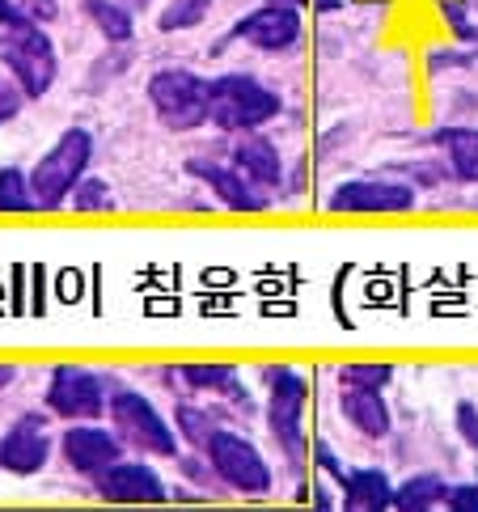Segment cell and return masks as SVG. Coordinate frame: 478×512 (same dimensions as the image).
I'll return each instance as SVG.
<instances>
[{"instance_id": "6da1fadb", "label": "cell", "mask_w": 478, "mask_h": 512, "mask_svg": "<svg viewBox=\"0 0 478 512\" xmlns=\"http://www.w3.org/2000/svg\"><path fill=\"white\" fill-rule=\"evenodd\" d=\"M275 115H280V98L254 77L229 72V77L208 81V123L225 127V132H250Z\"/></svg>"}, {"instance_id": "7a4b0ae2", "label": "cell", "mask_w": 478, "mask_h": 512, "mask_svg": "<svg viewBox=\"0 0 478 512\" xmlns=\"http://www.w3.org/2000/svg\"><path fill=\"white\" fill-rule=\"evenodd\" d=\"M89 157H94V140H89V132H81V127H68V132L55 140V149L30 174L34 208H60V204H68L72 187L85 178Z\"/></svg>"}, {"instance_id": "3957f363", "label": "cell", "mask_w": 478, "mask_h": 512, "mask_svg": "<svg viewBox=\"0 0 478 512\" xmlns=\"http://www.w3.org/2000/svg\"><path fill=\"white\" fill-rule=\"evenodd\" d=\"M0 60L9 64L22 94L30 98H43L55 81V47L34 22L5 26V34H0Z\"/></svg>"}, {"instance_id": "277c9868", "label": "cell", "mask_w": 478, "mask_h": 512, "mask_svg": "<svg viewBox=\"0 0 478 512\" xmlns=\"http://www.w3.org/2000/svg\"><path fill=\"white\" fill-rule=\"evenodd\" d=\"M149 98L157 115L174 132H191V127L208 123V81H199L191 68H161L149 81Z\"/></svg>"}, {"instance_id": "5b68a950", "label": "cell", "mask_w": 478, "mask_h": 512, "mask_svg": "<svg viewBox=\"0 0 478 512\" xmlns=\"http://www.w3.org/2000/svg\"><path fill=\"white\" fill-rule=\"evenodd\" d=\"M110 424L119 428V436L127 445H136L144 453H157V457H178L174 428L165 424L161 411L136 390H119L115 398H110Z\"/></svg>"}, {"instance_id": "8992f818", "label": "cell", "mask_w": 478, "mask_h": 512, "mask_svg": "<svg viewBox=\"0 0 478 512\" xmlns=\"http://www.w3.org/2000/svg\"><path fill=\"white\" fill-rule=\"evenodd\" d=\"M267 419H271V432L275 441L284 445V453L292 457V462H301L305 457V381L301 373L292 369H267Z\"/></svg>"}, {"instance_id": "52a82bcc", "label": "cell", "mask_w": 478, "mask_h": 512, "mask_svg": "<svg viewBox=\"0 0 478 512\" xmlns=\"http://www.w3.org/2000/svg\"><path fill=\"white\" fill-rule=\"evenodd\" d=\"M204 449H208L212 470H216L233 491H246V496H263V491H271V466L263 462V453L254 449L246 436L216 428L212 441H208Z\"/></svg>"}, {"instance_id": "ba28073f", "label": "cell", "mask_w": 478, "mask_h": 512, "mask_svg": "<svg viewBox=\"0 0 478 512\" xmlns=\"http://www.w3.org/2000/svg\"><path fill=\"white\" fill-rule=\"evenodd\" d=\"M47 407L60 419H98L102 407H106L102 381L89 369H77V364H60V369L51 373Z\"/></svg>"}, {"instance_id": "9c48e42d", "label": "cell", "mask_w": 478, "mask_h": 512, "mask_svg": "<svg viewBox=\"0 0 478 512\" xmlns=\"http://www.w3.org/2000/svg\"><path fill=\"white\" fill-rule=\"evenodd\" d=\"M94 479H98V496L110 504H165L170 500L165 483L140 462H115L102 474H94Z\"/></svg>"}, {"instance_id": "30bf717a", "label": "cell", "mask_w": 478, "mask_h": 512, "mask_svg": "<svg viewBox=\"0 0 478 512\" xmlns=\"http://www.w3.org/2000/svg\"><path fill=\"white\" fill-rule=\"evenodd\" d=\"M233 39H246L259 51H288L292 43L301 39V17H297V9L263 0V9L246 13L242 22L233 26Z\"/></svg>"}, {"instance_id": "8fae6325", "label": "cell", "mask_w": 478, "mask_h": 512, "mask_svg": "<svg viewBox=\"0 0 478 512\" xmlns=\"http://www.w3.org/2000/svg\"><path fill=\"white\" fill-rule=\"evenodd\" d=\"M415 208V191L402 187V182H343V187L330 195V212H407Z\"/></svg>"}, {"instance_id": "7c38bea8", "label": "cell", "mask_w": 478, "mask_h": 512, "mask_svg": "<svg viewBox=\"0 0 478 512\" xmlns=\"http://www.w3.org/2000/svg\"><path fill=\"white\" fill-rule=\"evenodd\" d=\"M51 457V441L43 432V415H26L9 428V436L0 441V470L9 474H39Z\"/></svg>"}, {"instance_id": "4fadbf2b", "label": "cell", "mask_w": 478, "mask_h": 512, "mask_svg": "<svg viewBox=\"0 0 478 512\" xmlns=\"http://www.w3.org/2000/svg\"><path fill=\"white\" fill-rule=\"evenodd\" d=\"M187 174L204 178L208 187L220 195V204L233 208V212H263L267 208V195L254 191V182L237 170V166H220V161H204V157H191L187 161Z\"/></svg>"}, {"instance_id": "5bb4252c", "label": "cell", "mask_w": 478, "mask_h": 512, "mask_svg": "<svg viewBox=\"0 0 478 512\" xmlns=\"http://www.w3.org/2000/svg\"><path fill=\"white\" fill-rule=\"evenodd\" d=\"M64 457H68V466L77 470V474H102L106 466H115L123 449H119V436H110L106 428H68L64 432Z\"/></svg>"}, {"instance_id": "9a60e30c", "label": "cell", "mask_w": 478, "mask_h": 512, "mask_svg": "<svg viewBox=\"0 0 478 512\" xmlns=\"http://www.w3.org/2000/svg\"><path fill=\"white\" fill-rule=\"evenodd\" d=\"M339 491H343V508L356 512H381L394 500V487L381 470H343Z\"/></svg>"}, {"instance_id": "2e32d148", "label": "cell", "mask_w": 478, "mask_h": 512, "mask_svg": "<svg viewBox=\"0 0 478 512\" xmlns=\"http://www.w3.org/2000/svg\"><path fill=\"white\" fill-rule=\"evenodd\" d=\"M339 407L347 415V424H352L360 436H373V441H381L385 432H390V407L381 402L377 390H356V386H347L343 398H339Z\"/></svg>"}, {"instance_id": "e0dca14e", "label": "cell", "mask_w": 478, "mask_h": 512, "mask_svg": "<svg viewBox=\"0 0 478 512\" xmlns=\"http://www.w3.org/2000/svg\"><path fill=\"white\" fill-rule=\"evenodd\" d=\"M233 166L242 170L254 182V187H275V182L284 178V166H280V153H275V144L271 140H259V136L237 140Z\"/></svg>"}, {"instance_id": "ac0fdd59", "label": "cell", "mask_w": 478, "mask_h": 512, "mask_svg": "<svg viewBox=\"0 0 478 512\" xmlns=\"http://www.w3.org/2000/svg\"><path fill=\"white\" fill-rule=\"evenodd\" d=\"M449 153V166L462 182H478V127H440L432 136Z\"/></svg>"}, {"instance_id": "d6986e66", "label": "cell", "mask_w": 478, "mask_h": 512, "mask_svg": "<svg viewBox=\"0 0 478 512\" xmlns=\"http://www.w3.org/2000/svg\"><path fill=\"white\" fill-rule=\"evenodd\" d=\"M449 496V487L440 474H415V479H407L398 491H394V500L390 508H402V512H424V508H436V504H445Z\"/></svg>"}, {"instance_id": "ffe728a7", "label": "cell", "mask_w": 478, "mask_h": 512, "mask_svg": "<svg viewBox=\"0 0 478 512\" xmlns=\"http://www.w3.org/2000/svg\"><path fill=\"white\" fill-rule=\"evenodd\" d=\"M85 9H89V17H94V26L106 34L110 43H127V39H132V30H136L132 9L115 5V0H85Z\"/></svg>"}, {"instance_id": "44dd1931", "label": "cell", "mask_w": 478, "mask_h": 512, "mask_svg": "<svg viewBox=\"0 0 478 512\" xmlns=\"http://www.w3.org/2000/svg\"><path fill=\"white\" fill-rule=\"evenodd\" d=\"M208 9H212V0H170V5H165V13L157 17V26H161L165 34H174V30H191V26L204 22Z\"/></svg>"}, {"instance_id": "7402d4cb", "label": "cell", "mask_w": 478, "mask_h": 512, "mask_svg": "<svg viewBox=\"0 0 478 512\" xmlns=\"http://www.w3.org/2000/svg\"><path fill=\"white\" fill-rule=\"evenodd\" d=\"M34 195H30V178L22 170H0V212H30Z\"/></svg>"}, {"instance_id": "603a6c76", "label": "cell", "mask_w": 478, "mask_h": 512, "mask_svg": "<svg viewBox=\"0 0 478 512\" xmlns=\"http://www.w3.org/2000/svg\"><path fill=\"white\" fill-rule=\"evenodd\" d=\"M339 381L343 386H356V390H381L394 381V369L390 364H343Z\"/></svg>"}, {"instance_id": "cb8c5ba5", "label": "cell", "mask_w": 478, "mask_h": 512, "mask_svg": "<svg viewBox=\"0 0 478 512\" xmlns=\"http://www.w3.org/2000/svg\"><path fill=\"white\" fill-rule=\"evenodd\" d=\"M182 381L195 390H225L233 381V369L229 364H187V369H182Z\"/></svg>"}, {"instance_id": "d4e9b609", "label": "cell", "mask_w": 478, "mask_h": 512, "mask_svg": "<svg viewBox=\"0 0 478 512\" xmlns=\"http://www.w3.org/2000/svg\"><path fill=\"white\" fill-rule=\"evenodd\" d=\"M178 424H182V436L195 445V449H204L212 441V419L204 411H195V407H178Z\"/></svg>"}, {"instance_id": "484cf974", "label": "cell", "mask_w": 478, "mask_h": 512, "mask_svg": "<svg viewBox=\"0 0 478 512\" xmlns=\"http://www.w3.org/2000/svg\"><path fill=\"white\" fill-rule=\"evenodd\" d=\"M72 204L81 212H94V208H110V191L102 178H81L77 187H72Z\"/></svg>"}, {"instance_id": "4316f807", "label": "cell", "mask_w": 478, "mask_h": 512, "mask_svg": "<svg viewBox=\"0 0 478 512\" xmlns=\"http://www.w3.org/2000/svg\"><path fill=\"white\" fill-rule=\"evenodd\" d=\"M440 17L449 22V30L457 34V39H466V43H474V39H478V26H470V17H466V9H462V5H453V0H445V5H440Z\"/></svg>"}, {"instance_id": "83f0119b", "label": "cell", "mask_w": 478, "mask_h": 512, "mask_svg": "<svg viewBox=\"0 0 478 512\" xmlns=\"http://www.w3.org/2000/svg\"><path fill=\"white\" fill-rule=\"evenodd\" d=\"M445 504H449L453 512H478V487H474V483H466V487H449Z\"/></svg>"}, {"instance_id": "f1b7e54d", "label": "cell", "mask_w": 478, "mask_h": 512, "mask_svg": "<svg viewBox=\"0 0 478 512\" xmlns=\"http://www.w3.org/2000/svg\"><path fill=\"white\" fill-rule=\"evenodd\" d=\"M17 111H22V89L0 77V123H9Z\"/></svg>"}, {"instance_id": "f546056e", "label": "cell", "mask_w": 478, "mask_h": 512, "mask_svg": "<svg viewBox=\"0 0 478 512\" xmlns=\"http://www.w3.org/2000/svg\"><path fill=\"white\" fill-rule=\"evenodd\" d=\"M457 428H462L466 445L478 453V411L470 407V402H462V407H457Z\"/></svg>"}, {"instance_id": "4dcf8cb0", "label": "cell", "mask_w": 478, "mask_h": 512, "mask_svg": "<svg viewBox=\"0 0 478 512\" xmlns=\"http://www.w3.org/2000/svg\"><path fill=\"white\" fill-rule=\"evenodd\" d=\"M314 462L330 474V479H343V466H339V457L335 453H330V445L326 441H314Z\"/></svg>"}, {"instance_id": "1f68e13d", "label": "cell", "mask_w": 478, "mask_h": 512, "mask_svg": "<svg viewBox=\"0 0 478 512\" xmlns=\"http://www.w3.org/2000/svg\"><path fill=\"white\" fill-rule=\"evenodd\" d=\"M26 17H34V22H51L55 17V0H26Z\"/></svg>"}, {"instance_id": "d6a6232c", "label": "cell", "mask_w": 478, "mask_h": 512, "mask_svg": "<svg viewBox=\"0 0 478 512\" xmlns=\"http://www.w3.org/2000/svg\"><path fill=\"white\" fill-rule=\"evenodd\" d=\"M22 22H30V17L13 5V0H0V26H22Z\"/></svg>"}, {"instance_id": "836d02e7", "label": "cell", "mask_w": 478, "mask_h": 512, "mask_svg": "<svg viewBox=\"0 0 478 512\" xmlns=\"http://www.w3.org/2000/svg\"><path fill=\"white\" fill-rule=\"evenodd\" d=\"M318 13H330V9H343V0H309Z\"/></svg>"}, {"instance_id": "e575fe53", "label": "cell", "mask_w": 478, "mask_h": 512, "mask_svg": "<svg viewBox=\"0 0 478 512\" xmlns=\"http://www.w3.org/2000/svg\"><path fill=\"white\" fill-rule=\"evenodd\" d=\"M13 377H17V369H13V364H0V386H9Z\"/></svg>"}, {"instance_id": "d590c367", "label": "cell", "mask_w": 478, "mask_h": 512, "mask_svg": "<svg viewBox=\"0 0 478 512\" xmlns=\"http://www.w3.org/2000/svg\"><path fill=\"white\" fill-rule=\"evenodd\" d=\"M314 504H318V508H330V504H335V500H330V496H326V487H318V496H314Z\"/></svg>"}, {"instance_id": "8d00e7d4", "label": "cell", "mask_w": 478, "mask_h": 512, "mask_svg": "<svg viewBox=\"0 0 478 512\" xmlns=\"http://www.w3.org/2000/svg\"><path fill=\"white\" fill-rule=\"evenodd\" d=\"M271 5H288V9H301L305 0H271Z\"/></svg>"}, {"instance_id": "74e56055", "label": "cell", "mask_w": 478, "mask_h": 512, "mask_svg": "<svg viewBox=\"0 0 478 512\" xmlns=\"http://www.w3.org/2000/svg\"><path fill=\"white\" fill-rule=\"evenodd\" d=\"M144 5H149V0H127V9H144Z\"/></svg>"}]
</instances>
